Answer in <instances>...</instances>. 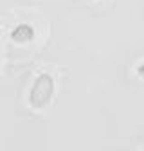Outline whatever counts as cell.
Listing matches in <instances>:
<instances>
[{"instance_id":"cell-1","label":"cell","mask_w":144,"mask_h":151,"mask_svg":"<svg viewBox=\"0 0 144 151\" xmlns=\"http://www.w3.org/2000/svg\"><path fill=\"white\" fill-rule=\"evenodd\" d=\"M54 96V79L52 76L47 72H42L38 78L34 79L32 86H31V93H29V103L32 108L42 110L45 108L50 99Z\"/></svg>"},{"instance_id":"cell-2","label":"cell","mask_w":144,"mask_h":151,"mask_svg":"<svg viewBox=\"0 0 144 151\" xmlns=\"http://www.w3.org/2000/svg\"><path fill=\"white\" fill-rule=\"evenodd\" d=\"M11 38H13L16 43L31 42L32 38H34V29H32L29 24H18V25L11 31Z\"/></svg>"},{"instance_id":"cell-3","label":"cell","mask_w":144,"mask_h":151,"mask_svg":"<svg viewBox=\"0 0 144 151\" xmlns=\"http://www.w3.org/2000/svg\"><path fill=\"white\" fill-rule=\"evenodd\" d=\"M137 74L140 76V78H144V61H142V63L137 67Z\"/></svg>"}]
</instances>
